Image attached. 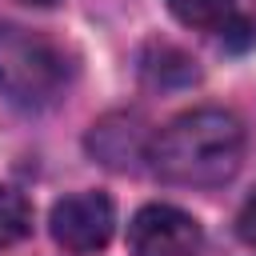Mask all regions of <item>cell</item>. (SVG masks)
<instances>
[{
	"instance_id": "cell-2",
	"label": "cell",
	"mask_w": 256,
	"mask_h": 256,
	"mask_svg": "<svg viewBox=\"0 0 256 256\" xmlns=\"http://www.w3.org/2000/svg\"><path fill=\"white\" fill-rule=\"evenodd\" d=\"M68 88L64 48L24 24L0 20V96L16 108H44Z\"/></svg>"
},
{
	"instance_id": "cell-5",
	"label": "cell",
	"mask_w": 256,
	"mask_h": 256,
	"mask_svg": "<svg viewBox=\"0 0 256 256\" xmlns=\"http://www.w3.org/2000/svg\"><path fill=\"white\" fill-rule=\"evenodd\" d=\"M88 152L100 164L116 168V172H132L152 152V136H148L144 116L140 112H112V116H104L88 132Z\"/></svg>"
},
{
	"instance_id": "cell-1",
	"label": "cell",
	"mask_w": 256,
	"mask_h": 256,
	"mask_svg": "<svg viewBox=\"0 0 256 256\" xmlns=\"http://www.w3.org/2000/svg\"><path fill=\"white\" fill-rule=\"evenodd\" d=\"M244 124L236 112L204 104L180 112L152 136V172L180 188H220L240 172L244 160Z\"/></svg>"
},
{
	"instance_id": "cell-6",
	"label": "cell",
	"mask_w": 256,
	"mask_h": 256,
	"mask_svg": "<svg viewBox=\"0 0 256 256\" xmlns=\"http://www.w3.org/2000/svg\"><path fill=\"white\" fill-rule=\"evenodd\" d=\"M32 232V204L24 200V192L0 184V248L20 244Z\"/></svg>"
},
{
	"instance_id": "cell-4",
	"label": "cell",
	"mask_w": 256,
	"mask_h": 256,
	"mask_svg": "<svg viewBox=\"0 0 256 256\" xmlns=\"http://www.w3.org/2000/svg\"><path fill=\"white\" fill-rule=\"evenodd\" d=\"M132 256H204L200 224L176 204H144L128 224Z\"/></svg>"
},
{
	"instance_id": "cell-7",
	"label": "cell",
	"mask_w": 256,
	"mask_h": 256,
	"mask_svg": "<svg viewBox=\"0 0 256 256\" xmlns=\"http://www.w3.org/2000/svg\"><path fill=\"white\" fill-rule=\"evenodd\" d=\"M168 12L188 28H224L236 16V0H168Z\"/></svg>"
},
{
	"instance_id": "cell-9",
	"label": "cell",
	"mask_w": 256,
	"mask_h": 256,
	"mask_svg": "<svg viewBox=\"0 0 256 256\" xmlns=\"http://www.w3.org/2000/svg\"><path fill=\"white\" fill-rule=\"evenodd\" d=\"M28 4H52V0H28Z\"/></svg>"
},
{
	"instance_id": "cell-3",
	"label": "cell",
	"mask_w": 256,
	"mask_h": 256,
	"mask_svg": "<svg viewBox=\"0 0 256 256\" xmlns=\"http://www.w3.org/2000/svg\"><path fill=\"white\" fill-rule=\"evenodd\" d=\"M48 228H52V240L64 252L92 256V252H100L112 240L116 208H112V200L104 192H72V196H64V200L52 204Z\"/></svg>"
},
{
	"instance_id": "cell-8",
	"label": "cell",
	"mask_w": 256,
	"mask_h": 256,
	"mask_svg": "<svg viewBox=\"0 0 256 256\" xmlns=\"http://www.w3.org/2000/svg\"><path fill=\"white\" fill-rule=\"evenodd\" d=\"M236 236H240L248 248H256V196L244 200V208H240V216H236Z\"/></svg>"
}]
</instances>
